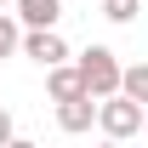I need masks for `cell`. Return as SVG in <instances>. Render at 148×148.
<instances>
[{
  "instance_id": "9c48e42d",
  "label": "cell",
  "mask_w": 148,
  "mask_h": 148,
  "mask_svg": "<svg viewBox=\"0 0 148 148\" xmlns=\"http://www.w3.org/2000/svg\"><path fill=\"white\" fill-rule=\"evenodd\" d=\"M103 17L108 23H131L137 17V0H103Z\"/></svg>"
},
{
  "instance_id": "5b68a950",
  "label": "cell",
  "mask_w": 148,
  "mask_h": 148,
  "mask_svg": "<svg viewBox=\"0 0 148 148\" xmlns=\"http://www.w3.org/2000/svg\"><path fill=\"white\" fill-rule=\"evenodd\" d=\"M57 125H63V131H91V125H97V97L57 103Z\"/></svg>"
},
{
  "instance_id": "4fadbf2b",
  "label": "cell",
  "mask_w": 148,
  "mask_h": 148,
  "mask_svg": "<svg viewBox=\"0 0 148 148\" xmlns=\"http://www.w3.org/2000/svg\"><path fill=\"white\" fill-rule=\"evenodd\" d=\"M143 131H148V108H143Z\"/></svg>"
},
{
  "instance_id": "5bb4252c",
  "label": "cell",
  "mask_w": 148,
  "mask_h": 148,
  "mask_svg": "<svg viewBox=\"0 0 148 148\" xmlns=\"http://www.w3.org/2000/svg\"><path fill=\"white\" fill-rule=\"evenodd\" d=\"M0 6H6V0H0Z\"/></svg>"
},
{
  "instance_id": "6da1fadb",
  "label": "cell",
  "mask_w": 148,
  "mask_h": 148,
  "mask_svg": "<svg viewBox=\"0 0 148 148\" xmlns=\"http://www.w3.org/2000/svg\"><path fill=\"white\" fill-rule=\"evenodd\" d=\"M120 57L108 51V46H91V51H80V80H86V97H120Z\"/></svg>"
},
{
  "instance_id": "277c9868",
  "label": "cell",
  "mask_w": 148,
  "mask_h": 148,
  "mask_svg": "<svg viewBox=\"0 0 148 148\" xmlns=\"http://www.w3.org/2000/svg\"><path fill=\"white\" fill-rule=\"evenodd\" d=\"M46 91H51V103H74V97H86V80H80V69L57 63V69H46Z\"/></svg>"
},
{
  "instance_id": "7a4b0ae2",
  "label": "cell",
  "mask_w": 148,
  "mask_h": 148,
  "mask_svg": "<svg viewBox=\"0 0 148 148\" xmlns=\"http://www.w3.org/2000/svg\"><path fill=\"white\" fill-rule=\"evenodd\" d=\"M97 125L108 131V143H125L143 131V103H131V97H103L97 103Z\"/></svg>"
},
{
  "instance_id": "8fae6325",
  "label": "cell",
  "mask_w": 148,
  "mask_h": 148,
  "mask_svg": "<svg viewBox=\"0 0 148 148\" xmlns=\"http://www.w3.org/2000/svg\"><path fill=\"white\" fill-rule=\"evenodd\" d=\"M6 148H40V143H29V137H12V143H6Z\"/></svg>"
},
{
  "instance_id": "7c38bea8",
  "label": "cell",
  "mask_w": 148,
  "mask_h": 148,
  "mask_svg": "<svg viewBox=\"0 0 148 148\" xmlns=\"http://www.w3.org/2000/svg\"><path fill=\"white\" fill-rule=\"evenodd\" d=\"M97 148H120V143H97Z\"/></svg>"
},
{
  "instance_id": "ba28073f",
  "label": "cell",
  "mask_w": 148,
  "mask_h": 148,
  "mask_svg": "<svg viewBox=\"0 0 148 148\" xmlns=\"http://www.w3.org/2000/svg\"><path fill=\"white\" fill-rule=\"evenodd\" d=\"M17 46H23V34H17V23H12L6 12H0V57H12Z\"/></svg>"
},
{
  "instance_id": "30bf717a",
  "label": "cell",
  "mask_w": 148,
  "mask_h": 148,
  "mask_svg": "<svg viewBox=\"0 0 148 148\" xmlns=\"http://www.w3.org/2000/svg\"><path fill=\"white\" fill-rule=\"evenodd\" d=\"M12 143V108H0V148Z\"/></svg>"
},
{
  "instance_id": "3957f363",
  "label": "cell",
  "mask_w": 148,
  "mask_h": 148,
  "mask_svg": "<svg viewBox=\"0 0 148 148\" xmlns=\"http://www.w3.org/2000/svg\"><path fill=\"white\" fill-rule=\"evenodd\" d=\"M23 57H34L40 69H57V63L69 57V46H63L57 29H29V34H23Z\"/></svg>"
},
{
  "instance_id": "52a82bcc",
  "label": "cell",
  "mask_w": 148,
  "mask_h": 148,
  "mask_svg": "<svg viewBox=\"0 0 148 148\" xmlns=\"http://www.w3.org/2000/svg\"><path fill=\"white\" fill-rule=\"evenodd\" d=\"M120 97H131V103L148 108V63H131V69L120 74Z\"/></svg>"
},
{
  "instance_id": "8992f818",
  "label": "cell",
  "mask_w": 148,
  "mask_h": 148,
  "mask_svg": "<svg viewBox=\"0 0 148 148\" xmlns=\"http://www.w3.org/2000/svg\"><path fill=\"white\" fill-rule=\"evenodd\" d=\"M17 17L29 23V29H57V17H63V0H17Z\"/></svg>"
}]
</instances>
